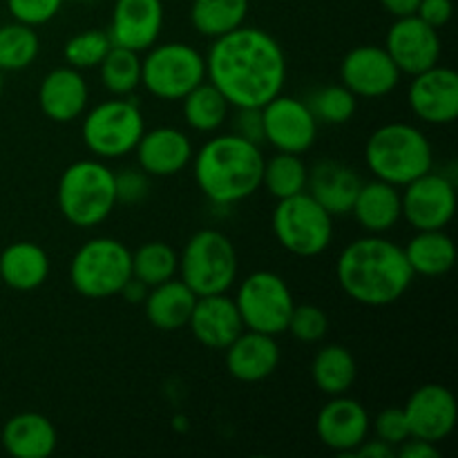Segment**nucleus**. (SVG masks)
Here are the masks:
<instances>
[{
    "label": "nucleus",
    "mask_w": 458,
    "mask_h": 458,
    "mask_svg": "<svg viewBox=\"0 0 458 458\" xmlns=\"http://www.w3.org/2000/svg\"><path fill=\"white\" fill-rule=\"evenodd\" d=\"M206 76L231 107H264L286 83L284 49L264 30L242 25L213 38Z\"/></svg>",
    "instance_id": "nucleus-1"
},
{
    "label": "nucleus",
    "mask_w": 458,
    "mask_h": 458,
    "mask_svg": "<svg viewBox=\"0 0 458 458\" xmlns=\"http://www.w3.org/2000/svg\"><path fill=\"white\" fill-rule=\"evenodd\" d=\"M335 276L340 289L365 307L398 302L416 277L403 246L383 235H367L344 246L335 264Z\"/></svg>",
    "instance_id": "nucleus-2"
},
{
    "label": "nucleus",
    "mask_w": 458,
    "mask_h": 458,
    "mask_svg": "<svg viewBox=\"0 0 458 458\" xmlns=\"http://www.w3.org/2000/svg\"><path fill=\"white\" fill-rule=\"evenodd\" d=\"M195 182L210 201L222 206L249 199L262 188L264 155L258 143L237 134H219L192 155Z\"/></svg>",
    "instance_id": "nucleus-3"
},
{
    "label": "nucleus",
    "mask_w": 458,
    "mask_h": 458,
    "mask_svg": "<svg viewBox=\"0 0 458 458\" xmlns=\"http://www.w3.org/2000/svg\"><path fill=\"white\" fill-rule=\"evenodd\" d=\"M365 161L376 179L403 188L432 170L434 152L419 128L394 121L380 125L367 139Z\"/></svg>",
    "instance_id": "nucleus-4"
},
{
    "label": "nucleus",
    "mask_w": 458,
    "mask_h": 458,
    "mask_svg": "<svg viewBox=\"0 0 458 458\" xmlns=\"http://www.w3.org/2000/svg\"><path fill=\"white\" fill-rule=\"evenodd\" d=\"M56 201L72 226H98L116 208L114 173L97 159L76 161L58 179Z\"/></svg>",
    "instance_id": "nucleus-5"
},
{
    "label": "nucleus",
    "mask_w": 458,
    "mask_h": 458,
    "mask_svg": "<svg viewBox=\"0 0 458 458\" xmlns=\"http://www.w3.org/2000/svg\"><path fill=\"white\" fill-rule=\"evenodd\" d=\"M177 271L197 298L226 293L237 280V250L224 233L204 228L186 242Z\"/></svg>",
    "instance_id": "nucleus-6"
},
{
    "label": "nucleus",
    "mask_w": 458,
    "mask_h": 458,
    "mask_svg": "<svg viewBox=\"0 0 458 458\" xmlns=\"http://www.w3.org/2000/svg\"><path fill=\"white\" fill-rule=\"evenodd\" d=\"M132 277V250L114 237H94L85 242L70 264L74 291L89 300L119 295L121 286Z\"/></svg>",
    "instance_id": "nucleus-7"
},
{
    "label": "nucleus",
    "mask_w": 458,
    "mask_h": 458,
    "mask_svg": "<svg viewBox=\"0 0 458 458\" xmlns=\"http://www.w3.org/2000/svg\"><path fill=\"white\" fill-rule=\"evenodd\" d=\"M271 226L282 249L298 258H318L334 240V217L307 191L277 201Z\"/></svg>",
    "instance_id": "nucleus-8"
},
{
    "label": "nucleus",
    "mask_w": 458,
    "mask_h": 458,
    "mask_svg": "<svg viewBox=\"0 0 458 458\" xmlns=\"http://www.w3.org/2000/svg\"><path fill=\"white\" fill-rule=\"evenodd\" d=\"M141 61V85L161 101H182L206 81V58L186 43L152 45Z\"/></svg>",
    "instance_id": "nucleus-9"
},
{
    "label": "nucleus",
    "mask_w": 458,
    "mask_h": 458,
    "mask_svg": "<svg viewBox=\"0 0 458 458\" xmlns=\"http://www.w3.org/2000/svg\"><path fill=\"white\" fill-rule=\"evenodd\" d=\"M83 143L98 159H119L137 148L146 132L141 110L130 98H112L98 103L83 119Z\"/></svg>",
    "instance_id": "nucleus-10"
},
{
    "label": "nucleus",
    "mask_w": 458,
    "mask_h": 458,
    "mask_svg": "<svg viewBox=\"0 0 458 458\" xmlns=\"http://www.w3.org/2000/svg\"><path fill=\"white\" fill-rule=\"evenodd\" d=\"M235 304L244 329L280 335L289 325L295 300L282 276L273 271H255L240 284Z\"/></svg>",
    "instance_id": "nucleus-11"
},
{
    "label": "nucleus",
    "mask_w": 458,
    "mask_h": 458,
    "mask_svg": "<svg viewBox=\"0 0 458 458\" xmlns=\"http://www.w3.org/2000/svg\"><path fill=\"white\" fill-rule=\"evenodd\" d=\"M403 188V217L411 228L438 231L452 222L456 213V188L445 174L429 170Z\"/></svg>",
    "instance_id": "nucleus-12"
},
{
    "label": "nucleus",
    "mask_w": 458,
    "mask_h": 458,
    "mask_svg": "<svg viewBox=\"0 0 458 458\" xmlns=\"http://www.w3.org/2000/svg\"><path fill=\"white\" fill-rule=\"evenodd\" d=\"M264 141L271 143L277 152H302L311 150L318 139V121L307 101L277 94L276 98L262 107Z\"/></svg>",
    "instance_id": "nucleus-13"
},
{
    "label": "nucleus",
    "mask_w": 458,
    "mask_h": 458,
    "mask_svg": "<svg viewBox=\"0 0 458 458\" xmlns=\"http://www.w3.org/2000/svg\"><path fill=\"white\" fill-rule=\"evenodd\" d=\"M340 81L356 98H380L398 88L401 70L385 47L360 45L344 54L340 63Z\"/></svg>",
    "instance_id": "nucleus-14"
},
{
    "label": "nucleus",
    "mask_w": 458,
    "mask_h": 458,
    "mask_svg": "<svg viewBox=\"0 0 458 458\" xmlns=\"http://www.w3.org/2000/svg\"><path fill=\"white\" fill-rule=\"evenodd\" d=\"M385 49L401 74H420L441 61V36L419 16L396 18L387 31Z\"/></svg>",
    "instance_id": "nucleus-15"
},
{
    "label": "nucleus",
    "mask_w": 458,
    "mask_h": 458,
    "mask_svg": "<svg viewBox=\"0 0 458 458\" xmlns=\"http://www.w3.org/2000/svg\"><path fill=\"white\" fill-rule=\"evenodd\" d=\"M410 107L423 123L450 125L458 116V74L450 67L434 65L411 76Z\"/></svg>",
    "instance_id": "nucleus-16"
},
{
    "label": "nucleus",
    "mask_w": 458,
    "mask_h": 458,
    "mask_svg": "<svg viewBox=\"0 0 458 458\" xmlns=\"http://www.w3.org/2000/svg\"><path fill=\"white\" fill-rule=\"evenodd\" d=\"M410 423V434L429 443H441L454 432L458 405L454 394L437 383L420 385L403 407Z\"/></svg>",
    "instance_id": "nucleus-17"
},
{
    "label": "nucleus",
    "mask_w": 458,
    "mask_h": 458,
    "mask_svg": "<svg viewBox=\"0 0 458 458\" xmlns=\"http://www.w3.org/2000/svg\"><path fill=\"white\" fill-rule=\"evenodd\" d=\"M371 419L365 405L349 396H331L320 410L316 420V432L322 445L340 454H352L369 437Z\"/></svg>",
    "instance_id": "nucleus-18"
},
{
    "label": "nucleus",
    "mask_w": 458,
    "mask_h": 458,
    "mask_svg": "<svg viewBox=\"0 0 458 458\" xmlns=\"http://www.w3.org/2000/svg\"><path fill=\"white\" fill-rule=\"evenodd\" d=\"M161 27H164L161 0H116L107 34L112 45L128 47L132 52H146L159 40Z\"/></svg>",
    "instance_id": "nucleus-19"
},
{
    "label": "nucleus",
    "mask_w": 458,
    "mask_h": 458,
    "mask_svg": "<svg viewBox=\"0 0 458 458\" xmlns=\"http://www.w3.org/2000/svg\"><path fill=\"white\" fill-rule=\"evenodd\" d=\"M188 327L197 343L217 352H224L244 331L235 300L226 298V293L199 295L192 307Z\"/></svg>",
    "instance_id": "nucleus-20"
},
{
    "label": "nucleus",
    "mask_w": 458,
    "mask_h": 458,
    "mask_svg": "<svg viewBox=\"0 0 458 458\" xmlns=\"http://www.w3.org/2000/svg\"><path fill=\"white\" fill-rule=\"evenodd\" d=\"M226 369L240 383H262L280 367L276 335L244 329L226 349Z\"/></svg>",
    "instance_id": "nucleus-21"
},
{
    "label": "nucleus",
    "mask_w": 458,
    "mask_h": 458,
    "mask_svg": "<svg viewBox=\"0 0 458 458\" xmlns=\"http://www.w3.org/2000/svg\"><path fill=\"white\" fill-rule=\"evenodd\" d=\"M139 168L150 177H173L192 161V143L186 132L177 128L146 130L137 148Z\"/></svg>",
    "instance_id": "nucleus-22"
},
{
    "label": "nucleus",
    "mask_w": 458,
    "mask_h": 458,
    "mask_svg": "<svg viewBox=\"0 0 458 458\" xmlns=\"http://www.w3.org/2000/svg\"><path fill=\"white\" fill-rule=\"evenodd\" d=\"M360 186V174L343 161L334 159L318 161L307 177V192L331 217L352 213Z\"/></svg>",
    "instance_id": "nucleus-23"
},
{
    "label": "nucleus",
    "mask_w": 458,
    "mask_h": 458,
    "mask_svg": "<svg viewBox=\"0 0 458 458\" xmlns=\"http://www.w3.org/2000/svg\"><path fill=\"white\" fill-rule=\"evenodd\" d=\"M88 83L76 67H56L40 81V112L56 123L79 119L88 107Z\"/></svg>",
    "instance_id": "nucleus-24"
},
{
    "label": "nucleus",
    "mask_w": 458,
    "mask_h": 458,
    "mask_svg": "<svg viewBox=\"0 0 458 458\" xmlns=\"http://www.w3.org/2000/svg\"><path fill=\"white\" fill-rule=\"evenodd\" d=\"M4 452L13 458H47L56 450V428L36 411H22L4 423L0 434Z\"/></svg>",
    "instance_id": "nucleus-25"
},
{
    "label": "nucleus",
    "mask_w": 458,
    "mask_h": 458,
    "mask_svg": "<svg viewBox=\"0 0 458 458\" xmlns=\"http://www.w3.org/2000/svg\"><path fill=\"white\" fill-rule=\"evenodd\" d=\"M352 213L362 231H367L369 235H383V233L392 231L398 219L403 217L401 191L380 179L367 183L362 182Z\"/></svg>",
    "instance_id": "nucleus-26"
},
{
    "label": "nucleus",
    "mask_w": 458,
    "mask_h": 458,
    "mask_svg": "<svg viewBox=\"0 0 458 458\" xmlns=\"http://www.w3.org/2000/svg\"><path fill=\"white\" fill-rule=\"evenodd\" d=\"M197 302V295L183 284L182 280H168L164 284H157L148 291L143 300L146 318L155 329L177 331L188 327L192 307Z\"/></svg>",
    "instance_id": "nucleus-27"
},
{
    "label": "nucleus",
    "mask_w": 458,
    "mask_h": 458,
    "mask_svg": "<svg viewBox=\"0 0 458 458\" xmlns=\"http://www.w3.org/2000/svg\"><path fill=\"white\" fill-rule=\"evenodd\" d=\"M49 276V258L34 242H13L0 253V280L13 291H34Z\"/></svg>",
    "instance_id": "nucleus-28"
},
{
    "label": "nucleus",
    "mask_w": 458,
    "mask_h": 458,
    "mask_svg": "<svg viewBox=\"0 0 458 458\" xmlns=\"http://www.w3.org/2000/svg\"><path fill=\"white\" fill-rule=\"evenodd\" d=\"M403 250H405V258L414 276L441 277L452 271L456 262V246L443 228L416 231V235Z\"/></svg>",
    "instance_id": "nucleus-29"
},
{
    "label": "nucleus",
    "mask_w": 458,
    "mask_h": 458,
    "mask_svg": "<svg viewBox=\"0 0 458 458\" xmlns=\"http://www.w3.org/2000/svg\"><path fill=\"white\" fill-rule=\"evenodd\" d=\"M358 365L353 353L343 344H327L311 362V378L327 396H343L353 387Z\"/></svg>",
    "instance_id": "nucleus-30"
},
{
    "label": "nucleus",
    "mask_w": 458,
    "mask_h": 458,
    "mask_svg": "<svg viewBox=\"0 0 458 458\" xmlns=\"http://www.w3.org/2000/svg\"><path fill=\"white\" fill-rule=\"evenodd\" d=\"M182 110L188 128L195 132H215L226 123L231 103L210 81H204L182 98Z\"/></svg>",
    "instance_id": "nucleus-31"
},
{
    "label": "nucleus",
    "mask_w": 458,
    "mask_h": 458,
    "mask_svg": "<svg viewBox=\"0 0 458 458\" xmlns=\"http://www.w3.org/2000/svg\"><path fill=\"white\" fill-rule=\"evenodd\" d=\"M249 0H192L191 22L206 38H219L244 25Z\"/></svg>",
    "instance_id": "nucleus-32"
},
{
    "label": "nucleus",
    "mask_w": 458,
    "mask_h": 458,
    "mask_svg": "<svg viewBox=\"0 0 458 458\" xmlns=\"http://www.w3.org/2000/svg\"><path fill=\"white\" fill-rule=\"evenodd\" d=\"M307 177L309 168L293 152H277L271 159H264L262 186L277 201L307 191Z\"/></svg>",
    "instance_id": "nucleus-33"
},
{
    "label": "nucleus",
    "mask_w": 458,
    "mask_h": 458,
    "mask_svg": "<svg viewBox=\"0 0 458 458\" xmlns=\"http://www.w3.org/2000/svg\"><path fill=\"white\" fill-rule=\"evenodd\" d=\"M179 268V253L165 242H146L132 253V276L152 286L173 280Z\"/></svg>",
    "instance_id": "nucleus-34"
},
{
    "label": "nucleus",
    "mask_w": 458,
    "mask_h": 458,
    "mask_svg": "<svg viewBox=\"0 0 458 458\" xmlns=\"http://www.w3.org/2000/svg\"><path fill=\"white\" fill-rule=\"evenodd\" d=\"M98 67L103 85L114 97H128L141 85V58L132 49L112 45Z\"/></svg>",
    "instance_id": "nucleus-35"
},
{
    "label": "nucleus",
    "mask_w": 458,
    "mask_h": 458,
    "mask_svg": "<svg viewBox=\"0 0 458 458\" xmlns=\"http://www.w3.org/2000/svg\"><path fill=\"white\" fill-rule=\"evenodd\" d=\"M40 49L34 27L9 22L0 27V72H21L36 61Z\"/></svg>",
    "instance_id": "nucleus-36"
},
{
    "label": "nucleus",
    "mask_w": 458,
    "mask_h": 458,
    "mask_svg": "<svg viewBox=\"0 0 458 458\" xmlns=\"http://www.w3.org/2000/svg\"><path fill=\"white\" fill-rule=\"evenodd\" d=\"M311 107L313 116L318 123H329V125H343L353 119L358 107V98L340 85H327V88L318 89L311 98L307 101Z\"/></svg>",
    "instance_id": "nucleus-37"
},
{
    "label": "nucleus",
    "mask_w": 458,
    "mask_h": 458,
    "mask_svg": "<svg viewBox=\"0 0 458 458\" xmlns=\"http://www.w3.org/2000/svg\"><path fill=\"white\" fill-rule=\"evenodd\" d=\"M110 47L112 40L107 31L88 30L67 40L65 47H63V56L70 63V67H76V70H92V67L101 65V61L110 52Z\"/></svg>",
    "instance_id": "nucleus-38"
},
{
    "label": "nucleus",
    "mask_w": 458,
    "mask_h": 458,
    "mask_svg": "<svg viewBox=\"0 0 458 458\" xmlns=\"http://www.w3.org/2000/svg\"><path fill=\"white\" fill-rule=\"evenodd\" d=\"M286 331L300 343H320V340H325L327 331H329V318L316 304H295Z\"/></svg>",
    "instance_id": "nucleus-39"
},
{
    "label": "nucleus",
    "mask_w": 458,
    "mask_h": 458,
    "mask_svg": "<svg viewBox=\"0 0 458 458\" xmlns=\"http://www.w3.org/2000/svg\"><path fill=\"white\" fill-rule=\"evenodd\" d=\"M63 7V0H7L12 18L22 25L38 27L52 21Z\"/></svg>",
    "instance_id": "nucleus-40"
},
{
    "label": "nucleus",
    "mask_w": 458,
    "mask_h": 458,
    "mask_svg": "<svg viewBox=\"0 0 458 458\" xmlns=\"http://www.w3.org/2000/svg\"><path fill=\"white\" fill-rule=\"evenodd\" d=\"M374 432L376 438L392 445L394 450L398 445H403L411 437L410 423H407V416L403 411V407H387V410L380 411L374 420Z\"/></svg>",
    "instance_id": "nucleus-41"
},
{
    "label": "nucleus",
    "mask_w": 458,
    "mask_h": 458,
    "mask_svg": "<svg viewBox=\"0 0 458 458\" xmlns=\"http://www.w3.org/2000/svg\"><path fill=\"white\" fill-rule=\"evenodd\" d=\"M116 204H141L150 195V174L141 168H125L114 173Z\"/></svg>",
    "instance_id": "nucleus-42"
},
{
    "label": "nucleus",
    "mask_w": 458,
    "mask_h": 458,
    "mask_svg": "<svg viewBox=\"0 0 458 458\" xmlns=\"http://www.w3.org/2000/svg\"><path fill=\"white\" fill-rule=\"evenodd\" d=\"M233 116V134L246 139L250 143H264L262 107H235Z\"/></svg>",
    "instance_id": "nucleus-43"
},
{
    "label": "nucleus",
    "mask_w": 458,
    "mask_h": 458,
    "mask_svg": "<svg viewBox=\"0 0 458 458\" xmlns=\"http://www.w3.org/2000/svg\"><path fill=\"white\" fill-rule=\"evenodd\" d=\"M416 16L434 30H441L452 18V0H420Z\"/></svg>",
    "instance_id": "nucleus-44"
},
{
    "label": "nucleus",
    "mask_w": 458,
    "mask_h": 458,
    "mask_svg": "<svg viewBox=\"0 0 458 458\" xmlns=\"http://www.w3.org/2000/svg\"><path fill=\"white\" fill-rule=\"evenodd\" d=\"M396 454L401 458H437L441 456V450H438L437 443L410 437L403 445H398Z\"/></svg>",
    "instance_id": "nucleus-45"
},
{
    "label": "nucleus",
    "mask_w": 458,
    "mask_h": 458,
    "mask_svg": "<svg viewBox=\"0 0 458 458\" xmlns=\"http://www.w3.org/2000/svg\"><path fill=\"white\" fill-rule=\"evenodd\" d=\"M352 454L358 458H392L396 456V450L392 445H387V443L380 441V438H376V441H367L365 438Z\"/></svg>",
    "instance_id": "nucleus-46"
},
{
    "label": "nucleus",
    "mask_w": 458,
    "mask_h": 458,
    "mask_svg": "<svg viewBox=\"0 0 458 458\" xmlns=\"http://www.w3.org/2000/svg\"><path fill=\"white\" fill-rule=\"evenodd\" d=\"M148 291H150V286L143 284L141 280H137V277L132 276L128 282H125L123 286H121L119 293L123 295L125 302H130V304H143V300H146Z\"/></svg>",
    "instance_id": "nucleus-47"
},
{
    "label": "nucleus",
    "mask_w": 458,
    "mask_h": 458,
    "mask_svg": "<svg viewBox=\"0 0 458 458\" xmlns=\"http://www.w3.org/2000/svg\"><path fill=\"white\" fill-rule=\"evenodd\" d=\"M420 0H380L385 12H389L392 16L403 18V16H414L416 9H419Z\"/></svg>",
    "instance_id": "nucleus-48"
},
{
    "label": "nucleus",
    "mask_w": 458,
    "mask_h": 458,
    "mask_svg": "<svg viewBox=\"0 0 458 458\" xmlns=\"http://www.w3.org/2000/svg\"><path fill=\"white\" fill-rule=\"evenodd\" d=\"M0 94H3V72H0Z\"/></svg>",
    "instance_id": "nucleus-49"
}]
</instances>
